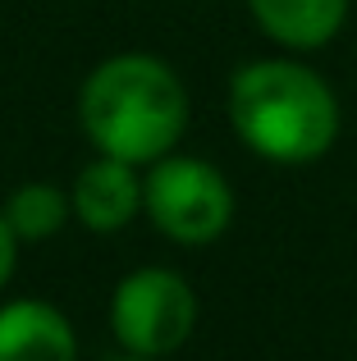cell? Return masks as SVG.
Wrapping results in <instances>:
<instances>
[{
  "instance_id": "8",
  "label": "cell",
  "mask_w": 357,
  "mask_h": 361,
  "mask_svg": "<svg viewBox=\"0 0 357 361\" xmlns=\"http://www.w3.org/2000/svg\"><path fill=\"white\" fill-rule=\"evenodd\" d=\"M69 215H73V197H64L51 183H23L5 202V220L23 243H42L51 233H60Z\"/></svg>"
},
{
  "instance_id": "9",
  "label": "cell",
  "mask_w": 357,
  "mask_h": 361,
  "mask_svg": "<svg viewBox=\"0 0 357 361\" xmlns=\"http://www.w3.org/2000/svg\"><path fill=\"white\" fill-rule=\"evenodd\" d=\"M14 261H18V233L9 229L5 211H0V288L14 279Z\"/></svg>"
},
{
  "instance_id": "6",
  "label": "cell",
  "mask_w": 357,
  "mask_h": 361,
  "mask_svg": "<svg viewBox=\"0 0 357 361\" xmlns=\"http://www.w3.org/2000/svg\"><path fill=\"white\" fill-rule=\"evenodd\" d=\"M73 353V325L51 302L18 298L0 307V361H69Z\"/></svg>"
},
{
  "instance_id": "2",
  "label": "cell",
  "mask_w": 357,
  "mask_h": 361,
  "mask_svg": "<svg viewBox=\"0 0 357 361\" xmlns=\"http://www.w3.org/2000/svg\"><path fill=\"white\" fill-rule=\"evenodd\" d=\"M229 123L261 160L312 165L339 137V101L307 64L252 60L229 82Z\"/></svg>"
},
{
  "instance_id": "1",
  "label": "cell",
  "mask_w": 357,
  "mask_h": 361,
  "mask_svg": "<svg viewBox=\"0 0 357 361\" xmlns=\"http://www.w3.org/2000/svg\"><path fill=\"white\" fill-rule=\"evenodd\" d=\"M78 119L101 156L156 165L188 128V92L156 55H110L83 82Z\"/></svg>"
},
{
  "instance_id": "4",
  "label": "cell",
  "mask_w": 357,
  "mask_h": 361,
  "mask_svg": "<svg viewBox=\"0 0 357 361\" xmlns=\"http://www.w3.org/2000/svg\"><path fill=\"white\" fill-rule=\"evenodd\" d=\"M197 325V293L183 274L147 265L133 270L110 298V329L133 357H165L188 343Z\"/></svg>"
},
{
  "instance_id": "7",
  "label": "cell",
  "mask_w": 357,
  "mask_h": 361,
  "mask_svg": "<svg viewBox=\"0 0 357 361\" xmlns=\"http://www.w3.org/2000/svg\"><path fill=\"white\" fill-rule=\"evenodd\" d=\"M248 9L261 32L289 51L330 46L349 18V0H248Z\"/></svg>"
},
{
  "instance_id": "5",
  "label": "cell",
  "mask_w": 357,
  "mask_h": 361,
  "mask_svg": "<svg viewBox=\"0 0 357 361\" xmlns=\"http://www.w3.org/2000/svg\"><path fill=\"white\" fill-rule=\"evenodd\" d=\"M73 215L97 233H115L143 211V178L119 156H101L73 178Z\"/></svg>"
},
{
  "instance_id": "3",
  "label": "cell",
  "mask_w": 357,
  "mask_h": 361,
  "mask_svg": "<svg viewBox=\"0 0 357 361\" xmlns=\"http://www.w3.org/2000/svg\"><path fill=\"white\" fill-rule=\"evenodd\" d=\"M143 211L165 238L183 247L215 243L234 220V188L211 160L161 156L143 178Z\"/></svg>"
}]
</instances>
